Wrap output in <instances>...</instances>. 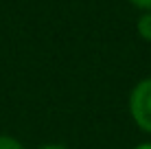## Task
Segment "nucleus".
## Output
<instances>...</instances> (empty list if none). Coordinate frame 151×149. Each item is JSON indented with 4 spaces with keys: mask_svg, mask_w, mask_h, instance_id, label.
Wrapping results in <instances>:
<instances>
[{
    "mask_svg": "<svg viewBox=\"0 0 151 149\" xmlns=\"http://www.w3.org/2000/svg\"><path fill=\"white\" fill-rule=\"evenodd\" d=\"M127 112L132 123L142 134L151 136V77L134 83L127 96Z\"/></svg>",
    "mask_w": 151,
    "mask_h": 149,
    "instance_id": "f257e3e1",
    "label": "nucleus"
},
{
    "mask_svg": "<svg viewBox=\"0 0 151 149\" xmlns=\"http://www.w3.org/2000/svg\"><path fill=\"white\" fill-rule=\"evenodd\" d=\"M136 33L140 35V40L151 44V11H140L136 20Z\"/></svg>",
    "mask_w": 151,
    "mask_h": 149,
    "instance_id": "f03ea898",
    "label": "nucleus"
},
{
    "mask_svg": "<svg viewBox=\"0 0 151 149\" xmlns=\"http://www.w3.org/2000/svg\"><path fill=\"white\" fill-rule=\"evenodd\" d=\"M0 149H24V145L11 134H0Z\"/></svg>",
    "mask_w": 151,
    "mask_h": 149,
    "instance_id": "7ed1b4c3",
    "label": "nucleus"
},
{
    "mask_svg": "<svg viewBox=\"0 0 151 149\" xmlns=\"http://www.w3.org/2000/svg\"><path fill=\"white\" fill-rule=\"evenodd\" d=\"M127 2L138 11H151V0H127Z\"/></svg>",
    "mask_w": 151,
    "mask_h": 149,
    "instance_id": "20e7f679",
    "label": "nucleus"
},
{
    "mask_svg": "<svg viewBox=\"0 0 151 149\" xmlns=\"http://www.w3.org/2000/svg\"><path fill=\"white\" fill-rule=\"evenodd\" d=\"M37 149H70V147H66V145H61V143H46V145H42Z\"/></svg>",
    "mask_w": 151,
    "mask_h": 149,
    "instance_id": "39448f33",
    "label": "nucleus"
},
{
    "mask_svg": "<svg viewBox=\"0 0 151 149\" xmlns=\"http://www.w3.org/2000/svg\"><path fill=\"white\" fill-rule=\"evenodd\" d=\"M132 149H151V140H145V143H138V145H134Z\"/></svg>",
    "mask_w": 151,
    "mask_h": 149,
    "instance_id": "423d86ee",
    "label": "nucleus"
}]
</instances>
